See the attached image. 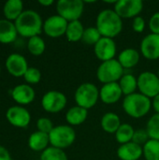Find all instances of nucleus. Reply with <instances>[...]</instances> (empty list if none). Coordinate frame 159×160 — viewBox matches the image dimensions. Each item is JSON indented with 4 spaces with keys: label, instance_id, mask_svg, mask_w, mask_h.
<instances>
[{
    "label": "nucleus",
    "instance_id": "4",
    "mask_svg": "<svg viewBox=\"0 0 159 160\" xmlns=\"http://www.w3.org/2000/svg\"><path fill=\"white\" fill-rule=\"evenodd\" d=\"M124 74V68L115 58L101 62L97 69V78L102 84L118 82Z\"/></svg>",
    "mask_w": 159,
    "mask_h": 160
},
{
    "label": "nucleus",
    "instance_id": "20",
    "mask_svg": "<svg viewBox=\"0 0 159 160\" xmlns=\"http://www.w3.org/2000/svg\"><path fill=\"white\" fill-rule=\"evenodd\" d=\"M141 59V52L134 48L124 49L118 55L117 60L124 69H130L136 67Z\"/></svg>",
    "mask_w": 159,
    "mask_h": 160
},
{
    "label": "nucleus",
    "instance_id": "3",
    "mask_svg": "<svg viewBox=\"0 0 159 160\" xmlns=\"http://www.w3.org/2000/svg\"><path fill=\"white\" fill-rule=\"evenodd\" d=\"M122 107L128 116L140 119L150 112L152 109V100L140 92H136L124 98Z\"/></svg>",
    "mask_w": 159,
    "mask_h": 160
},
{
    "label": "nucleus",
    "instance_id": "10",
    "mask_svg": "<svg viewBox=\"0 0 159 160\" xmlns=\"http://www.w3.org/2000/svg\"><path fill=\"white\" fill-rule=\"evenodd\" d=\"M113 9L122 19H134L143 10V2L142 0H119L115 2Z\"/></svg>",
    "mask_w": 159,
    "mask_h": 160
},
{
    "label": "nucleus",
    "instance_id": "15",
    "mask_svg": "<svg viewBox=\"0 0 159 160\" xmlns=\"http://www.w3.org/2000/svg\"><path fill=\"white\" fill-rule=\"evenodd\" d=\"M5 66L7 72L16 78L23 77L24 73L29 68L26 58L17 52L11 53L7 57Z\"/></svg>",
    "mask_w": 159,
    "mask_h": 160
},
{
    "label": "nucleus",
    "instance_id": "5",
    "mask_svg": "<svg viewBox=\"0 0 159 160\" xmlns=\"http://www.w3.org/2000/svg\"><path fill=\"white\" fill-rule=\"evenodd\" d=\"M99 99V89L92 82H83L78 86L74 94L76 105L89 110L95 107Z\"/></svg>",
    "mask_w": 159,
    "mask_h": 160
},
{
    "label": "nucleus",
    "instance_id": "35",
    "mask_svg": "<svg viewBox=\"0 0 159 160\" xmlns=\"http://www.w3.org/2000/svg\"><path fill=\"white\" fill-rule=\"evenodd\" d=\"M150 140V137H149V134L145 129H137L135 130V133H134V136H133V140L132 142L141 145V146H143L148 141Z\"/></svg>",
    "mask_w": 159,
    "mask_h": 160
},
{
    "label": "nucleus",
    "instance_id": "1",
    "mask_svg": "<svg viewBox=\"0 0 159 160\" xmlns=\"http://www.w3.org/2000/svg\"><path fill=\"white\" fill-rule=\"evenodd\" d=\"M96 27L102 37L113 38L123 30V19L112 8L102 9L97 16Z\"/></svg>",
    "mask_w": 159,
    "mask_h": 160
},
{
    "label": "nucleus",
    "instance_id": "6",
    "mask_svg": "<svg viewBox=\"0 0 159 160\" xmlns=\"http://www.w3.org/2000/svg\"><path fill=\"white\" fill-rule=\"evenodd\" d=\"M49 138L51 146L64 150L74 143L76 140V131L74 128L68 125L54 126L53 129L49 134Z\"/></svg>",
    "mask_w": 159,
    "mask_h": 160
},
{
    "label": "nucleus",
    "instance_id": "24",
    "mask_svg": "<svg viewBox=\"0 0 159 160\" xmlns=\"http://www.w3.org/2000/svg\"><path fill=\"white\" fill-rule=\"evenodd\" d=\"M121 125L122 123L119 115L112 112H109L103 114L100 120L101 128L105 132L110 134H115V132L117 131V129L120 128Z\"/></svg>",
    "mask_w": 159,
    "mask_h": 160
},
{
    "label": "nucleus",
    "instance_id": "26",
    "mask_svg": "<svg viewBox=\"0 0 159 160\" xmlns=\"http://www.w3.org/2000/svg\"><path fill=\"white\" fill-rule=\"evenodd\" d=\"M118 83L125 97L132 95L138 90V79L131 73H125Z\"/></svg>",
    "mask_w": 159,
    "mask_h": 160
},
{
    "label": "nucleus",
    "instance_id": "14",
    "mask_svg": "<svg viewBox=\"0 0 159 160\" xmlns=\"http://www.w3.org/2000/svg\"><path fill=\"white\" fill-rule=\"evenodd\" d=\"M140 52L148 60L159 59V35L150 33L141 41Z\"/></svg>",
    "mask_w": 159,
    "mask_h": 160
},
{
    "label": "nucleus",
    "instance_id": "33",
    "mask_svg": "<svg viewBox=\"0 0 159 160\" xmlns=\"http://www.w3.org/2000/svg\"><path fill=\"white\" fill-rule=\"evenodd\" d=\"M23 79L29 85L37 84L41 80V72L38 68L35 67H29L23 75Z\"/></svg>",
    "mask_w": 159,
    "mask_h": 160
},
{
    "label": "nucleus",
    "instance_id": "7",
    "mask_svg": "<svg viewBox=\"0 0 159 160\" xmlns=\"http://www.w3.org/2000/svg\"><path fill=\"white\" fill-rule=\"evenodd\" d=\"M56 11L68 22L78 21L83 14L84 2L82 0H59L56 3Z\"/></svg>",
    "mask_w": 159,
    "mask_h": 160
},
{
    "label": "nucleus",
    "instance_id": "34",
    "mask_svg": "<svg viewBox=\"0 0 159 160\" xmlns=\"http://www.w3.org/2000/svg\"><path fill=\"white\" fill-rule=\"evenodd\" d=\"M54 126L52 120L48 117H40L37 121V128L38 131L50 134V132L53 129Z\"/></svg>",
    "mask_w": 159,
    "mask_h": 160
},
{
    "label": "nucleus",
    "instance_id": "19",
    "mask_svg": "<svg viewBox=\"0 0 159 160\" xmlns=\"http://www.w3.org/2000/svg\"><path fill=\"white\" fill-rule=\"evenodd\" d=\"M18 31L14 22L7 19H0V42L9 44L16 40Z\"/></svg>",
    "mask_w": 159,
    "mask_h": 160
},
{
    "label": "nucleus",
    "instance_id": "22",
    "mask_svg": "<svg viewBox=\"0 0 159 160\" xmlns=\"http://www.w3.org/2000/svg\"><path fill=\"white\" fill-rule=\"evenodd\" d=\"M27 143H28L29 148L32 151L42 153L45 149L49 147V144H50L49 134L37 130L29 136Z\"/></svg>",
    "mask_w": 159,
    "mask_h": 160
},
{
    "label": "nucleus",
    "instance_id": "9",
    "mask_svg": "<svg viewBox=\"0 0 159 160\" xmlns=\"http://www.w3.org/2000/svg\"><path fill=\"white\" fill-rule=\"evenodd\" d=\"M67 104L66 95L57 90H51L45 93L41 98V107L50 113H58L62 112Z\"/></svg>",
    "mask_w": 159,
    "mask_h": 160
},
{
    "label": "nucleus",
    "instance_id": "39",
    "mask_svg": "<svg viewBox=\"0 0 159 160\" xmlns=\"http://www.w3.org/2000/svg\"><path fill=\"white\" fill-rule=\"evenodd\" d=\"M152 108L154 109L156 113H159V95L152 99Z\"/></svg>",
    "mask_w": 159,
    "mask_h": 160
},
{
    "label": "nucleus",
    "instance_id": "11",
    "mask_svg": "<svg viewBox=\"0 0 159 160\" xmlns=\"http://www.w3.org/2000/svg\"><path fill=\"white\" fill-rule=\"evenodd\" d=\"M68 22L59 16L52 15L43 22V32L50 38H57L66 35Z\"/></svg>",
    "mask_w": 159,
    "mask_h": 160
},
{
    "label": "nucleus",
    "instance_id": "21",
    "mask_svg": "<svg viewBox=\"0 0 159 160\" xmlns=\"http://www.w3.org/2000/svg\"><path fill=\"white\" fill-rule=\"evenodd\" d=\"M88 117V110L75 105L68 109L66 112L65 118L68 126L77 127L83 124Z\"/></svg>",
    "mask_w": 159,
    "mask_h": 160
},
{
    "label": "nucleus",
    "instance_id": "29",
    "mask_svg": "<svg viewBox=\"0 0 159 160\" xmlns=\"http://www.w3.org/2000/svg\"><path fill=\"white\" fill-rule=\"evenodd\" d=\"M142 149L145 160H159V141L150 139L142 146Z\"/></svg>",
    "mask_w": 159,
    "mask_h": 160
},
{
    "label": "nucleus",
    "instance_id": "2",
    "mask_svg": "<svg viewBox=\"0 0 159 160\" xmlns=\"http://www.w3.org/2000/svg\"><path fill=\"white\" fill-rule=\"evenodd\" d=\"M43 22L38 12L33 9H26L22 11L14 23L20 36L30 38L39 36L43 30Z\"/></svg>",
    "mask_w": 159,
    "mask_h": 160
},
{
    "label": "nucleus",
    "instance_id": "37",
    "mask_svg": "<svg viewBox=\"0 0 159 160\" xmlns=\"http://www.w3.org/2000/svg\"><path fill=\"white\" fill-rule=\"evenodd\" d=\"M148 26H149L151 33L159 35V11L155 12L151 16L148 22Z\"/></svg>",
    "mask_w": 159,
    "mask_h": 160
},
{
    "label": "nucleus",
    "instance_id": "25",
    "mask_svg": "<svg viewBox=\"0 0 159 160\" xmlns=\"http://www.w3.org/2000/svg\"><path fill=\"white\" fill-rule=\"evenodd\" d=\"M84 26L82 22L78 20V21H73L68 22L67 28L66 31V38L69 42H78L82 41L83 32H84Z\"/></svg>",
    "mask_w": 159,
    "mask_h": 160
},
{
    "label": "nucleus",
    "instance_id": "42",
    "mask_svg": "<svg viewBox=\"0 0 159 160\" xmlns=\"http://www.w3.org/2000/svg\"><path fill=\"white\" fill-rule=\"evenodd\" d=\"M0 75H1V67H0Z\"/></svg>",
    "mask_w": 159,
    "mask_h": 160
},
{
    "label": "nucleus",
    "instance_id": "17",
    "mask_svg": "<svg viewBox=\"0 0 159 160\" xmlns=\"http://www.w3.org/2000/svg\"><path fill=\"white\" fill-rule=\"evenodd\" d=\"M11 98L20 106L28 105L34 101L36 92L31 85L27 83H21L11 90Z\"/></svg>",
    "mask_w": 159,
    "mask_h": 160
},
{
    "label": "nucleus",
    "instance_id": "31",
    "mask_svg": "<svg viewBox=\"0 0 159 160\" xmlns=\"http://www.w3.org/2000/svg\"><path fill=\"white\" fill-rule=\"evenodd\" d=\"M101 38H102V36L96 26H89L84 29L82 41L83 43H85L86 45L95 46Z\"/></svg>",
    "mask_w": 159,
    "mask_h": 160
},
{
    "label": "nucleus",
    "instance_id": "30",
    "mask_svg": "<svg viewBox=\"0 0 159 160\" xmlns=\"http://www.w3.org/2000/svg\"><path fill=\"white\" fill-rule=\"evenodd\" d=\"M40 160H68V157L64 150L49 146L40 154Z\"/></svg>",
    "mask_w": 159,
    "mask_h": 160
},
{
    "label": "nucleus",
    "instance_id": "41",
    "mask_svg": "<svg viewBox=\"0 0 159 160\" xmlns=\"http://www.w3.org/2000/svg\"><path fill=\"white\" fill-rule=\"evenodd\" d=\"M157 75H158V77H159V68H158V70H157Z\"/></svg>",
    "mask_w": 159,
    "mask_h": 160
},
{
    "label": "nucleus",
    "instance_id": "40",
    "mask_svg": "<svg viewBox=\"0 0 159 160\" xmlns=\"http://www.w3.org/2000/svg\"><path fill=\"white\" fill-rule=\"evenodd\" d=\"M54 3L53 0H38V4L43 7H50Z\"/></svg>",
    "mask_w": 159,
    "mask_h": 160
},
{
    "label": "nucleus",
    "instance_id": "27",
    "mask_svg": "<svg viewBox=\"0 0 159 160\" xmlns=\"http://www.w3.org/2000/svg\"><path fill=\"white\" fill-rule=\"evenodd\" d=\"M134 133H135L134 128L130 124L124 123L117 129L114 136H115L116 142L121 145V144H125V143L132 142Z\"/></svg>",
    "mask_w": 159,
    "mask_h": 160
},
{
    "label": "nucleus",
    "instance_id": "13",
    "mask_svg": "<svg viewBox=\"0 0 159 160\" xmlns=\"http://www.w3.org/2000/svg\"><path fill=\"white\" fill-rule=\"evenodd\" d=\"M96 57L101 62L114 59L117 52V46L113 38L102 37L94 46Z\"/></svg>",
    "mask_w": 159,
    "mask_h": 160
},
{
    "label": "nucleus",
    "instance_id": "36",
    "mask_svg": "<svg viewBox=\"0 0 159 160\" xmlns=\"http://www.w3.org/2000/svg\"><path fill=\"white\" fill-rule=\"evenodd\" d=\"M145 26H146V22L144 20L143 17H142L141 15L140 16H137L133 19L132 21V29L134 32L136 33H142L145 29Z\"/></svg>",
    "mask_w": 159,
    "mask_h": 160
},
{
    "label": "nucleus",
    "instance_id": "8",
    "mask_svg": "<svg viewBox=\"0 0 159 160\" xmlns=\"http://www.w3.org/2000/svg\"><path fill=\"white\" fill-rule=\"evenodd\" d=\"M138 90L141 94L153 99L159 95V77L157 73L143 71L138 77Z\"/></svg>",
    "mask_w": 159,
    "mask_h": 160
},
{
    "label": "nucleus",
    "instance_id": "28",
    "mask_svg": "<svg viewBox=\"0 0 159 160\" xmlns=\"http://www.w3.org/2000/svg\"><path fill=\"white\" fill-rule=\"evenodd\" d=\"M28 52L35 56H39L44 53L46 50V43L40 36H35L28 38L27 41Z\"/></svg>",
    "mask_w": 159,
    "mask_h": 160
},
{
    "label": "nucleus",
    "instance_id": "16",
    "mask_svg": "<svg viewBox=\"0 0 159 160\" xmlns=\"http://www.w3.org/2000/svg\"><path fill=\"white\" fill-rule=\"evenodd\" d=\"M123 97V92L118 82L106 83L99 89V99L107 105L117 103Z\"/></svg>",
    "mask_w": 159,
    "mask_h": 160
},
{
    "label": "nucleus",
    "instance_id": "38",
    "mask_svg": "<svg viewBox=\"0 0 159 160\" xmlns=\"http://www.w3.org/2000/svg\"><path fill=\"white\" fill-rule=\"evenodd\" d=\"M0 160H12L8 150L2 145H0Z\"/></svg>",
    "mask_w": 159,
    "mask_h": 160
},
{
    "label": "nucleus",
    "instance_id": "12",
    "mask_svg": "<svg viewBox=\"0 0 159 160\" xmlns=\"http://www.w3.org/2000/svg\"><path fill=\"white\" fill-rule=\"evenodd\" d=\"M6 118L10 125L15 128H24L31 122V114L23 106L15 105L9 107L6 112Z\"/></svg>",
    "mask_w": 159,
    "mask_h": 160
},
{
    "label": "nucleus",
    "instance_id": "18",
    "mask_svg": "<svg viewBox=\"0 0 159 160\" xmlns=\"http://www.w3.org/2000/svg\"><path fill=\"white\" fill-rule=\"evenodd\" d=\"M117 157L120 160H139L143 156L142 146L130 142L121 144L117 149Z\"/></svg>",
    "mask_w": 159,
    "mask_h": 160
},
{
    "label": "nucleus",
    "instance_id": "23",
    "mask_svg": "<svg viewBox=\"0 0 159 160\" xmlns=\"http://www.w3.org/2000/svg\"><path fill=\"white\" fill-rule=\"evenodd\" d=\"M23 11V3L22 0H7L3 6V14L5 19L15 22Z\"/></svg>",
    "mask_w": 159,
    "mask_h": 160
},
{
    "label": "nucleus",
    "instance_id": "32",
    "mask_svg": "<svg viewBox=\"0 0 159 160\" xmlns=\"http://www.w3.org/2000/svg\"><path fill=\"white\" fill-rule=\"evenodd\" d=\"M146 130L150 139L159 141V113H155L150 117L146 124Z\"/></svg>",
    "mask_w": 159,
    "mask_h": 160
}]
</instances>
